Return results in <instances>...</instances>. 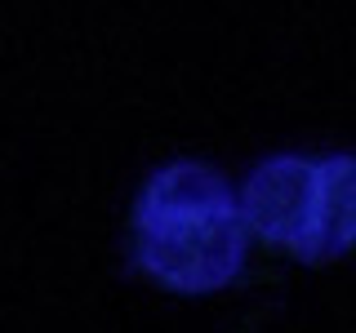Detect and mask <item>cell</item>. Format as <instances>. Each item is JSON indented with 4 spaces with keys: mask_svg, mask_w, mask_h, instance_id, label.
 Returning <instances> with one entry per match:
<instances>
[{
    "mask_svg": "<svg viewBox=\"0 0 356 333\" xmlns=\"http://www.w3.org/2000/svg\"><path fill=\"white\" fill-rule=\"evenodd\" d=\"M245 214L227 178L178 160L152 173L134 209V253L156 284L174 293H214L245 262Z\"/></svg>",
    "mask_w": 356,
    "mask_h": 333,
    "instance_id": "cell-1",
    "label": "cell"
},
{
    "mask_svg": "<svg viewBox=\"0 0 356 333\" xmlns=\"http://www.w3.org/2000/svg\"><path fill=\"white\" fill-rule=\"evenodd\" d=\"M245 227L303 262H330L356 249V155H276L241 191Z\"/></svg>",
    "mask_w": 356,
    "mask_h": 333,
    "instance_id": "cell-2",
    "label": "cell"
}]
</instances>
